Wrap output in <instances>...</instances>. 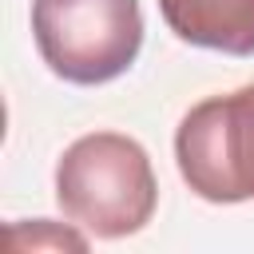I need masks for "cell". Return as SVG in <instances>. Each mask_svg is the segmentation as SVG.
<instances>
[{
    "instance_id": "1",
    "label": "cell",
    "mask_w": 254,
    "mask_h": 254,
    "mask_svg": "<svg viewBox=\"0 0 254 254\" xmlns=\"http://www.w3.org/2000/svg\"><path fill=\"white\" fill-rule=\"evenodd\" d=\"M56 202L91 238L139 234L159 206L147 147L123 131L79 135L56 163Z\"/></svg>"
},
{
    "instance_id": "2",
    "label": "cell",
    "mask_w": 254,
    "mask_h": 254,
    "mask_svg": "<svg viewBox=\"0 0 254 254\" xmlns=\"http://www.w3.org/2000/svg\"><path fill=\"white\" fill-rule=\"evenodd\" d=\"M32 40L52 75L99 87L139 60L143 8L139 0H32Z\"/></svg>"
},
{
    "instance_id": "3",
    "label": "cell",
    "mask_w": 254,
    "mask_h": 254,
    "mask_svg": "<svg viewBox=\"0 0 254 254\" xmlns=\"http://www.w3.org/2000/svg\"><path fill=\"white\" fill-rule=\"evenodd\" d=\"M175 163L183 183L206 202L254 198V83L194 103L179 119Z\"/></svg>"
},
{
    "instance_id": "5",
    "label": "cell",
    "mask_w": 254,
    "mask_h": 254,
    "mask_svg": "<svg viewBox=\"0 0 254 254\" xmlns=\"http://www.w3.org/2000/svg\"><path fill=\"white\" fill-rule=\"evenodd\" d=\"M12 250H87V230L83 226H60L52 218H36V222H8L4 230Z\"/></svg>"
},
{
    "instance_id": "4",
    "label": "cell",
    "mask_w": 254,
    "mask_h": 254,
    "mask_svg": "<svg viewBox=\"0 0 254 254\" xmlns=\"http://www.w3.org/2000/svg\"><path fill=\"white\" fill-rule=\"evenodd\" d=\"M159 12L183 44L254 56V0H159Z\"/></svg>"
}]
</instances>
